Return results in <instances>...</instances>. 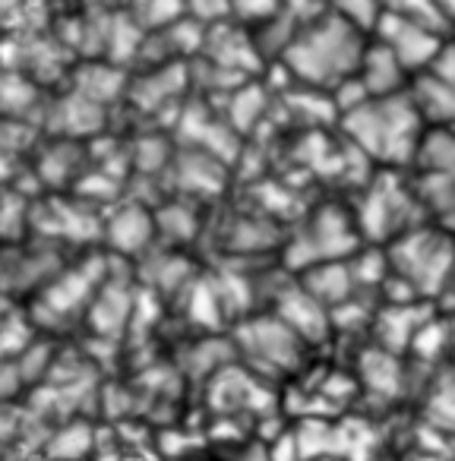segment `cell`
I'll return each mask as SVG.
<instances>
[{"label": "cell", "instance_id": "7a4b0ae2", "mask_svg": "<svg viewBox=\"0 0 455 461\" xmlns=\"http://www.w3.org/2000/svg\"><path fill=\"white\" fill-rule=\"evenodd\" d=\"M421 111L408 92L367 98L345 114V127L367 155L383 161H405L421 146Z\"/></svg>", "mask_w": 455, "mask_h": 461}, {"label": "cell", "instance_id": "8992f818", "mask_svg": "<svg viewBox=\"0 0 455 461\" xmlns=\"http://www.w3.org/2000/svg\"><path fill=\"white\" fill-rule=\"evenodd\" d=\"M379 4H383V14L427 23V26H436V29H440V23H446L440 7H436V0H379Z\"/></svg>", "mask_w": 455, "mask_h": 461}, {"label": "cell", "instance_id": "3957f363", "mask_svg": "<svg viewBox=\"0 0 455 461\" xmlns=\"http://www.w3.org/2000/svg\"><path fill=\"white\" fill-rule=\"evenodd\" d=\"M377 41H383L408 73H423L430 64L436 60L440 48L446 41L440 39V29L427 26V23L417 20H405V16H392L383 14L377 23Z\"/></svg>", "mask_w": 455, "mask_h": 461}, {"label": "cell", "instance_id": "52a82bcc", "mask_svg": "<svg viewBox=\"0 0 455 461\" xmlns=\"http://www.w3.org/2000/svg\"><path fill=\"white\" fill-rule=\"evenodd\" d=\"M232 7L241 16H250V20H269L276 14L278 0H232Z\"/></svg>", "mask_w": 455, "mask_h": 461}, {"label": "cell", "instance_id": "5b68a950", "mask_svg": "<svg viewBox=\"0 0 455 461\" xmlns=\"http://www.w3.org/2000/svg\"><path fill=\"white\" fill-rule=\"evenodd\" d=\"M417 158L433 171L436 177H455V133L452 130H436V133L421 136Z\"/></svg>", "mask_w": 455, "mask_h": 461}, {"label": "cell", "instance_id": "9c48e42d", "mask_svg": "<svg viewBox=\"0 0 455 461\" xmlns=\"http://www.w3.org/2000/svg\"><path fill=\"white\" fill-rule=\"evenodd\" d=\"M314 461H329V458H314Z\"/></svg>", "mask_w": 455, "mask_h": 461}, {"label": "cell", "instance_id": "ba28073f", "mask_svg": "<svg viewBox=\"0 0 455 461\" xmlns=\"http://www.w3.org/2000/svg\"><path fill=\"white\" fill-rule=\"evenodd\" d=\"M16 7V0H0V16L7 14V10H14Z\"/></svg>", "mask_w": 455, "mask_h": 461}, {"label": "cell", "instance_id": "277c9868", "mask_svg": "<svg viewBox=\"0 0 455 461\" xmlns=\"http://www.w3.org/2000/svg\"><path fill=\"white\" fill-rule=\"evenodd\" d=\"M405 77H408V70H405L402 60H398L383 41L367 45L364 58H360V67H358V79L367 86V92H370L373 98L402 92Z\"/></svg>", "mask_w": 455, "mask_h": 461}, {"label": "cell", "instance_id": "6da1fadb", "mask_svg": "<svg viewBox=\"0 0 455 461\" xmlns=\"http://www.w3.org/2000/svg\"><path fill=\"white\" fill-rule=\"evenodd\" d=\"M364 51V32L345 23L339 14H329L326 20H316L310 29L295 35L285 58L304 83L332 86L335 89L339 83L358 73Z\"/></svg>", "mask_w": 455, "mask_h": 461}]
</instances>
